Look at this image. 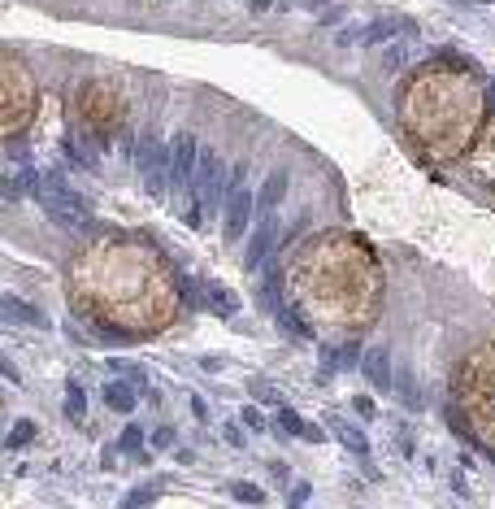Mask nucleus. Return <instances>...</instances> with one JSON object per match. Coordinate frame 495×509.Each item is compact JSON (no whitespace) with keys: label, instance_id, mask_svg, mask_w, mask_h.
I'll return each instance as SVG.
<instances>
[{"label":"nucleus","instance_id":"3","mask_svg":"<svg viewBox=\"0 0 495 509\" xmlns=\"http://www.w3.org/2000/svg\"><path fill=\"white\" fill-rule=\"evenodd\" d=\"M278 218L270 214V218H261L256 222V231H252V240H248V252H244V262H248V270L256 274V270H265V262H270V252H274V240H278Z\"/></svg>","mask_w":495,"mask_h":509},{"label":"nucleus","instance_id":"36","mask_svg":"<svg viewBox=\"0 0 495 509\" xmlns=\"http://www.w3.org/2000/svg\"><path fill=\"white\" fill-rule=\"evenodd\" d=\"M465 5H491V0H465Z\"/></svg>","mask_w":495,"mask_h":509},{"label":"nucleus","instance_id":"34","mask_svg":"<svg viewBox=\"0 0 495 509\" xmlns=\"http://www.w3.org/2000/svg\"><path fill=\"white\" fill-rule=\"evenodd\" d=\"M308 9H326V5H334V0H304Z\"/></svg>","mask_w":495,"mask_h":509},{"label":"nucleus","instance_id":"9","mask_svg":"<svg viewBox=\"0 0 495 509\" xmlns=\"http://www.w3.org/2000/svg\"><path fill=\"white\" fill-rule=\"evenodd\" d=\"M0 309H5V322H26V326H48V318L35 309V305H26L18 296H5L0 300Z\"/></svg>","mask_w":495,"mask_h":509},{"label":"nucleus","instance_id":"14","mask_svg":"<svg viewBox=\"0 0 495 509\" xmlns=\"http://www.w3.org/2000/svg\"><path fill=\"white\" fill-rule=\"evenodd\" d=\"M83 414H87V392L78 388V379H70V384H65V418L70 422H83Z\"/></svg>","mask_w":495,"mask_h":509},{"label":"nucleus","instance_id":"35","mask_svg":"<svg viewBox=\"0 0 495 509\" xmlns=\"http://www.w3.org/2000/svg\"><path fill=\"white\" fill-rule=\"evenodd\" d=\"M274 5V0H252V9H270Z\"/></svg>","mask_w":495,"mask_h":509},{"label":"nucleus","instance_id":"7","mask_svg":"<svg viewBox=\"0 0 495 509\" xmlns=\"http://www.w3.org/2000/svg\"><path fill=\"white\" fill-rule=\"evenodd\" d=\"M361 370H365V379L378 388V392H391L396 388V379H391V357H387V348H370L361 357Z\"/></svg>","mask_w":495,"mask_h":509},{"label":"nucleus","instance_id":"5","mask_svg":"<svg viewBox=\"0 0 495 509\" xmlns=\"http://www.w3.org/2000/svg\"><path fill=\"white\" fill-rule=\"evenodd\" d=\"M248 218H252V192L248 188H234L230 196H226V240H239L244 231H248Z\"/></svg>","mask_w":495,"mask_h":509},{"label":"nucleus","instance_id":"18","mask_svg":"<svg viewBox=\"0 0 495 509\" xmlns=\"http://www.w3.org/2000/svg\"><path fill=\"white\" fill-rule=\"evenodd\" d=\"M31 436H35V422H31V418H18V422L9 427V436H5V448H26V444H31Z\"/></svg>","mask_w":495,"mask_h":509},{"label":"nucleus","instance_id":"22","mask_svg":"<svg viewBox=\"0 0 495 509\" xmlns=\"http://www.w3.org/2000/svg\"><path fill=\"white\" fill-rule=\"evenodd\" d=\"M118 448H122V453H139V448H144V436H139V427H126L122 436H118Z\"/></svg>","mask_w":495,"mask_h":509},{"label":"nucleus","instance_id":"20","mask_svg":"<svg viewBox=\"0 0 495 509\" xmlns=\"http://www.w3.org/2000/svg\"><path fill=\"white\" fill-rule=\"evenodd\" d=\"M278 431H282V436H304V418L282 405V410H278Z\"/></svg>","mask_w":495,"mask_h":509},{"label":"nucleus","instance_id":"27","mask_svg":"<svg viewBox=\"0 0 495 509\" xmlns=\"http://www.w3.org/2000/svg\"><path fill=\"white\" fill-rule=\"evenodd\" d=\"M304 501H308V483H296V492L287 496V509H300Z\"/></svg>","mask_w":495,"mask_h":509},{"label":"nucleus","instance_id":"15","mask_svg":"<svg viewBox=\"0 0 495 509\" xmlns=\"http://www.w3.org/2000/svg\"><path fill=\"white\" fill-rule=\"evenodd\" d=\"M330 431H334V436H339V440H344V444H348L352 453H361V457H365V453H370V440H365V436H361V431H356V427H348V422H339V418H330Z\"/></svg>","mask_w":495,"mask_h":509},{"label":"nucleus","instance_id":"13","mask_svg":"<svg viewBox=\"0 0 495 509\" xmlns=\"http://www.w3.org/2000/svg\"><path fill=\"white\" fill-rule=\"evenodd\" d=\"M396 388H400V400L408 405V410H422V388H417V374L413 370H396Z\"/></svg>","mask_w":495,"mask_h":509},{"label":"nucleus","instance_id":"26","mask_svg":"<svg viewBox=\"0 0 495 509\" xmlns=\"http://www.w3.org/2000/svg\"><path fill=\"white\" fill-rule=\"evenodd\" d=\"M152 448H161V453L174 448V427H156L152 431Z\"/></svg>","mask_w":495,"mask_h":509},{"label":"nucleus","instance_id":"19","mask_svg":"<svg viewBox=\"0 0 495 509\" xmlns=\"http://www.w3.org/2000/svg\"><path fill=\"white\" fill-rule=\"evenodd\" d=\"M156 496H161V483H144V488H135V492L122 501V509H144V505H152Z\"/></svg>","mask_w":495,"mask_h":509},{"label":"nucleus","instance_id":"8","mask_svg":"<svg viewBox=\"0 0 495 509\" xmlns=\"http://www.w3.org/2000/svg\"><path fill=\"white\" fill-rule=\"evenodd\" d=\"M282 196H287V174H282V170H274L270 179H265V188L256 192V209H261V214L270 218V214H274V209L282 205Z\"/></svg>","mask_w":495,"mask_h":509},{"label":"nucleus","instance_id":"32","mask_svg":"<svg viewBox=\"0 0 495 509\" xmlns=\"http://www.w3.org/2000/svg\"><path fill=\"white\" fill-rule=\"evenodd\" d=\"M192 414H196V418H200V422H204V418H208V410H204V400H200V396H192Z\"/></svg>","mask_w":495,"mask_h":509},{"label":"nucleus","instance_id":"21","mask_svg":"<svg viewBox=\"0 0 495 509\" xmlns=\"http://www.w3.org/2000/svg\"><path fill=\"white\" fill-rule=\"evenodd\" d=\"M234 501H244V505H261V501H265V492H261L256 488V483H234Z\"/></svg>","mask_w":495,"mask_h":509},{"label":"nucleus","instance_id":"17","mask_svg":"<svg viewBox=\"0 0 495 509\" xmlns=\"http://www.w3.org/2000/svg\"><path fill=\"white\" fill-rule=\"evenodd\" d=\"M208 300H213V309H218L222 318H230L234 309H239V300H234V292H230V288H222V283H208Z\"/></svg>","mask_w":495,"mask_h":509},{"label":"nucleus","instance_id":"2","mask_svg":"<svg viewBox=\"0 0 495 509\" xmlns=\"http://www.w3.org/2000/svg\"><path fill=\"white\" fill-rule=\"evenodd\" d=\"M196 166H200L196 140L192 135H174V144H170V188L196 192Z\"/></svg>","mask_w":495,"mask_h":509},{"label":"nucleus","instance_id":"1","mask_svg":"<svg viewBox=\"0 0 495 509\" xmlns=\"http://www.w3.org/2000/svg\"><path fill=\"white\" fill-rule=\"evenodd\" d=\"M39 205H44V214L57 222V226H65V231H83V226L92 222L87 196H78L74 188H65V183H61V174H48V179H44Z\"/></svg>","mask_w":495,"mask_h":509},{"label":"nucleus","instance_id":"29","mask_svg":"<svg viewBox=\"0 0 495 509\" xmlns=\"http://www.w3.org/2000/svg\"><path fill=\"white\" fill-rule=\"evenodd\" d=\"M182 296H187V309H200V288L187 278V288H182Z\"/></svg>","mask_w":495,"mask_h":509},{"label":"nucleus","instance_id":"11","mask_svg":"<svg viewBox=\"0 0 495 509\" xmlns=\"http://www.w3.org/2000/svg\"><path fill=\"white\" fill-rule=\"evenodd\" d=\"M104 405H109L113 414H130L135 410V388L130 384H109L104 388Z\"/></svg>","mask_w":495,"mask_h":509},{"label":"nucleus","instance_id":"16","mask_svg":"<svg viewBox=\"0 0 495 509\" xmlns=\"http://www.w3.org/2000/svg\"><path fill=\"white\" fill-rule=\"evenodd\" d=\"M400 27H404L400 18H378L370 31H361V44H382V39H391V35H396Z\"/></svg>","mask_w":495,"mask_h":509},{"label":"nucleus","instance_id":"12","mask_svg":"<svg viewBox=\"0 0 495 509\" xmlns=\"http://www.w3.org/2000/svg\"><path fill=\"white\" fill-rule=\"evenodd\" d=\"M474 166L487 174V179H495V122L487 126V135H482V144L474 148Z\"/></svg>","mask_w":495,"mask_h":509},{"label":"nucleus","instance_id":"30","mask_svg":"<svg viewBox=\"0 0 495 509\" xmlns=\"http://www.w3.org/2000/svg\"><path fill=\"white\" fill-rule=\"evenodd\" d=\"M304 440H308V444H322V440H326V431H322V427H313V422H304Z\"/></svg>","mask_w":495,"mask_h":509},{"label":"nucleus","instance_id":"10","mask_svg":"<svg viewBox=\"0 0 495 509\" xmlns=\"http://www.w3.org/2000/svg\"><path fill=\"white\" fill-rule=\"evenodd\" d=\"M274 322H278V331L287 340H308V326H304V318L292 309V305H282V309L274 314Z\"/></svg>","mask_w":495,"mask_h":509},{"label":"nucleus","instance_id":"4","mask_svg":"<svg viewBox=\"0 0 495 509\" xmlns=\"http://www.w3.org/2000/svg\"><path fill=\"white\" fill-rule=\"evenodd\" d=\"M13 100H18V109H22V122L31 118V105H35V96H31V79H26V70L5 57V114L13 109Z\"/></svg>","mask_w":495,"mask_h":509},{"label":"nucleus","instance_id":"25","mask_svg":"<svg viewBox=\"0 0 495 509\" xmlns=\"http://www.w3.org/2000/svg\"><path fill=\"white\" fill-rule=\"evenodd\" d=\"M361 362V348L356 344H344V348H339V370H352Z\"/></svg>","mask_w":495,"mask_h":509},{"label":"nucleus","instance_id":"24","mask_svg":"<svg viewBox=\"0 0 495 509\" xmlns=\"http://www.w3.org/2000/svg\"><path fill=\"white\" fill-rule=\"evenodd\" d=\"M239 418H244V427H252V431H265V414H261L256 405H244V414H239Z\"/></svg>","mask_w":495,"mask_h":509},{"label":"nucleus","instance_id":"33","mask_svg":"<svg viewBox=\"0 0 495 509\" xmlns=\"http://www.w3.org/2000/svg\"><path fill=\"white\" fill-rule=\"evenodd\" d=\"M0 374H5L9 384H18V370H13V362H0Z\"/></svg>","mask_w":495,"mask_h":509},{"label":"nucleus","instance_id":"31","mask_svg":"<svg viewBox=\"0 0 495 509\" xmlns=\"http://www.w3.org/2000/svg\"><path fill=\"white\" fill-rule=\"evenodd\" d=\"M352 405H356V414H361V418H374V400H365V396H356Z\"/></svg>","mask_w":495,"mask_h":509},{"label":"nucleus","instance_id":"28","mask_svg":"<svg viewBox=\"0 0 495 509\" xmlns=\"http://www.w3.org/2000/svg\"><path fill=\"white\" fill-rule=\"evenodd\" d=\"M222 436H226V444H234V448H244V431L234 427V422H226V427H222Z\"/></svg>","mask_w":495,"mask_h":509},{"label":"nucleus","instance_id":"6","mask_svg":"<svg viewBox=\"0 0 495 509\" xmlns=\"http://www.w3.org/2000/svg\"><path fill=\"white\" fill-rule=\"evenodd\" d=\"M144 174V192L156 200V196H165V188H170V148H156V157L139 170Z\"/></svg>","mask_w":495,"mask_h":509},{"label":"nucleus","instance_id":"23","mask_svg":"<svg viewBox=\"0 0 495 509\" xmlns=\"http://www.w3.org/2000/svg\"><path fill=\"white\" fill-rule=\"evenodd\" d=\"M404 61H408V48H404V44H391L387 53H382V66H387V70H400Z\"/></svg>","mask_w":495,"mask_h":509}]
</instances>
